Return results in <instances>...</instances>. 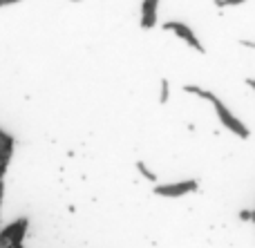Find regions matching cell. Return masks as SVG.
<instances>
[{
	"mask_svg": "<svg viewBox=\"0 0 255 248\" xmlns=\"http://www.w3.org/2000/svg\"><path fill=\"white\" fill-rule=\"evenodd\" d=\"M199 188V181L197 179H186V181H175V183H157L154 186V195L159 197H184V195H190V192H197Z\"/></svg>",
	"mask_w": 255,
	"mask_h": 248,
	"instance_id": "obj_2",
	"label": "cell"
},
{
	"mask_svg": "<svg viewBox=\"0 0 255 248\" xmlns=\"http://www.w3.org/2000/svg\"><path fill=\"white\" fill-rule=\"evenodd\" d=\"M136 168H139V172H141V174H143V177H145V179H148V181L157 183V174H154V172H150V170H148V168H145V164H143V161H139V164H136Z\"/></svg>",
	"mask_w": 255,
	"mask_h": 248,
	"instance_id": "obj_6",
	"label": "cell"
},
{
	"mask_svg": "<svg viewBox=\"0 0 255 248\" xmlns=\"http://www.w3.org/2000/svg\"><path fill=\"white\" fill-rule=\"evenodd\" d=\"M184 92L195 94V96H199V98H206V101H211V105L215 107V112H217V119H220V123L224 125L226 130H231V132H233L235 137H240V139H249V137H251L249 128L238 119V116L233 114V112L229 110V107L224 105V101H222V98L217 96V94L208 92V89L197 87V85H184Z\"/></svg>",
	"mask_w": 255,
	"mask_h": 248,
	"instance_id": "obj_1",
	"label": "cell"
},
{
	"mask_svg": "<svg viewBox=\"0 0 255 248\" xmlns=\"http://www.w3.org/2000/svg\"><path fill=\"white\" fill-rule=\"evenodd\" d=\"M168 96H170V83L163 79L161 81V92H159V103H168Z\"/></svg>",
	"mask_w": 255,
	"mask_h": 248,
	"instance_id": "obj_5",
	"label": "cell"
},
{
	"mask_svg": "<svg viewBox=\"0 0 255 248\" xmlns=\"http://www.w3.org/2000/svg\"><path fill=\"white\" fill-rule=\"evenodd\" d=\"M247 83H249V85H251V87L255 89V79H247Z\"/></svg>",
	"mask_w": 255,
	"mask_h": 248,
	"instance_id": "obj_8",
	"label": "cell"
},
{
	"mask_svg": "<svg viewBox=\"0 0 255 248\" xmlns=\"http://www.w3.org/2000/svg\"><path fill=\"white\" fill-rule=\"evenodd\" d=\"M157 7L159 0H143L141 4V27L143 29H152L157 25Z\"/></svg>",
	"mask_w": 255,
	"mask_h": 248,
	"instance_id": "obj_4",
	"label": "cell"
},
{
	"mask_svg": "<svg viewBox=\"0 0 255 248\" xmlns=\"http://www.w3.org/2000/svg\"><path fill=\"white\" fill-rule=\"evenodd\" d=\"M217 7H233V4H240L244 2V0H215Z\"/></svg>",
	"mask_w": 255,
	"mask_h": 248,
	"instance_id": "obj_7",
	"label": "cell"
},
{
	"mask_svg": "<svg viewBox=\"0 0 255 248\" xmlns=\"http://www.w3.org/2000/svg\"><path fill=\"white\" fill-rule=\"evenodd\" d=\"M163 29H166V31H172V34H177L181 40H186V43H188L190 47L195 49V52H199V54L206 52V49H204V45H202V40L195 36V31L190 29L186 22H181V20H168V22H163Z\"/></svg>",
	"mask_w": 255,
	"mask_h": 248,
	"instance_id": "obj_3",
	"label": "cell"
}]
</instances>
